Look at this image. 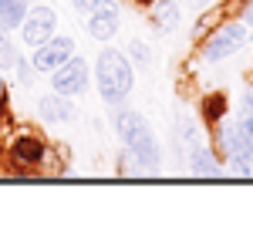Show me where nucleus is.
<instances>
[{
	"instance_id": "obj_16",
	"label": "nucleus",
	"mask_w": 253,
	"mask_h": 236,
	"mask_svg": "<svg viewBox=\"0 0 253 236\" xmlns=\"http://www.w3.org/2000/svg\"><path fill=\"white\" fill-rule=\"evenodd\" d=\"M71 3H75V10H81V14H91L101 0H71Z\"/></svg>"
},
{
	"instance_id": "obj_1",
	"label": "nucleus",
	"mask_w": 253,
	"mask_h": 236,
	"mask_svg": "<svg viewBox=\"0 0 253 236\" xmlns=\"http://www.w3.org/2000/svg\"><path fill=\"white\" fill-rule=\"evenodd\" d=\"M115 128H118V135H122V142H125V149H128V156L138 162V169L142 172H156L159 169V145H156V138H152V132H149V121L138 112H132V108H118Z\"/></svg>"
},
{
	"instance_id": "obj_19",
	"label": "nucleus",
	"mask_w": 253,
	"mask_h": 236,
	"mask_svg": "<svg viewBox=\"0 0 253 236\" xmlns=\"http://www.w3.org/2000/svg\"><path fill=\"white\" fill-rule=\"evenodd\" d=\"M3 95H7V91H3V78H0V98H3Z\"/></svg>"
},
{
	"instance_id": "obj_9",
	"label": "nucleus",
	"mask_w": 253,
	"mask_h": 236,
	"mask_svg": "<svg viewBox=\"0 0 253 236\" xmlns=\"http://www.w3.org/2000/svg\"><path fill=\"white\" fill-rule=\"evenodd\" d=\"M38 112L44 121H68V118L75 115V105L68 101V95H47V98H41L38 101Z\"/></svg>"
},
{
	"instance_id": "obj_2",
	"label": "nucleus",
	"mask_w": 253,
	"mask_h": 236,
	"mask_svg": "<svg viewBox=\"0 0 253 236\" xmlns=\"http://www.w3.org/2000/svg\"><path fill=\"white\" fill-rule=\"evenodd\" d=\"M95 78H98V91H101L105 105H122L125 95L132 91V64L118 51H101L95 64Z\"/></svg>"
},
{
	"instance_id": "obj_12",
	"label": "nucleus",
	"mask_w": 253,
	"mask_h": 236,
	"mask_svg": "<svg viewBox=\"0 0 253 236\" xmlns=\"http://www.w3.org/2000/svg\"><path fill=\"white\" fill-rule=\"evenodd\" d=\"M27 14V3L24 0H0V27H20V20Z\"/></svg>"
},
{
	"instance_id": "obj_14",
	"label": "nucleus",
	"mask_w": 253,
	"mask_h": 236,
	"mask_svg": "<svg viewBox=\"0 0 253 236\" xmlns=\"http://www.w3.org/2000/svg\"><path fill=\"white\" fill-rule=\"evenodd\" d=\"M226 112V105H223V95H213V98H206V118L216 121V118Z\"/></svg>"
},
{
	"instance_id": "obj_7",
	"label": "nucleus",
	"mask_w": 253,
	"mask_h": 236,
	"mask_svg": "<svg viewBox=\"0 0 253 236\" xmlns=\"http://www.w3.org/2000/svg\"><path fill=\"white\" fill-rule=\"evenodd\" d=\"M71 54H75V40L71 38H47L44 44L34 47V71H54Z\"/></svg>"
},
{
	"instance_id": "obj_5",
	"label": "nucleus",
	"mask_w": 253,
	"mask_h": 236,
	"mask_svg": "<svg viewBox=\"0 0 253 236\" xmlns=\"http://www.w3.org/2000/svg\"><path fill=\"white\" fill-rule=\"evenodd\" d=\"M54 24H58V14L51 7H31L24 20H20V31H24V40L31 47L44 44L47 38H54Z\"/></svg>"
},
{
	"instance_id": "obj_13",
	"label": "nucleus",
	"mask_w": 253,
	"mask_h": 236,
	"mask_svg": "<svg viewBox=\"0 0 253 236\" xmlns=\"http://www.w3.org/2000/svg\"><path fill=\"white\" fill-rule=\"evenodd\" d=\"M17 64V47L7 40V27H0V71H10Z\"/></svg>"
},
{
	"instance_id": "obj_15",
	"label": "nucleus",
	"mask_w": 253,
	"mask_h": 236,
	"mask_svg": "<svg viewBox=\"0 0 253 236\" xmlns=\"http://www.w3.org/2000/svg\"><path fill=\"white\" fill-rule=\"evenodd\" d=\"M128 51H132V58H135L138 64H149V47H145L142 40H132V44H128Z\"/></svg>"
},
{
	"instance_id": "obj_4",
	"label": "nucleus",
	"mask_w": 253,
	"mask_h": 236,
	"mask_svg": "<svg viewBox=\"0 0 253 236\" xmlns=\"http://www.w3.org/2000/svg\"><path fill=\"white\" fill-rule=\"evenodd\" d=\"M51 75H54V78H51V81H54V91H58V95H68V98H75V95L84 91V84H88V64L71 54V58L64 61V64H58Z\"/></svg>"
},
{
	"instance_id": "obj_18",
	"label": "nucleus",
	"mask_w": 253,
	"mask_h": 236,
	"mask_svg": "<svg viewBox=\"0 0 253 236\" xmlns=\"http://www.w3.org/2000/svg\"><path fill=\"white\" fill-rule=\"evenodd\" d=\"M247 24H250V27H253V3H250V7H247Z\"/></svg>"
},
{
	"instance_id": "obj_3",
	"label": "nucleus",
	"mask_w": 253,
	"mask_h": 236,
	"mask_svg": "<svg viewBox=\"0 0 253 236\" xmlns=\"http://www.w3.org/2000/svg\"><path fill=\"white\" fill-rule=\"evenodd\" d=\"M247 38H250L247 24H223L213 38L206 40L203 58H206V61H223V58H230V54H236V51L247 44Z\"/></svg>"
},
{
	"instance_id": "obj_6",
	"label": "nucleus",
	"mask_w": 253,
	"mask_h": 236,
	"mask_svg": "<svg viewBox=\"0 0 253 236\" xmlns=\"http://www.w3.org/2000/svg\"><path fill=\"white\" fill-rule=\"evenodd\" d=\"M10 158L24 165V169H38L44 165V158H47V145H44V138L34 135V132H20L14 142H10Z\"/></svg>"
},
{
	"instance_id": "obj_17",
	"label": "nucleus",
	"mask_w": 253,
	"mask_h": 236,
	"mask_svg": "<svg viewBox=\"0 0 253 236\" xmlns=\"http://www.w3.org/2000/svg\"><path fill=\"white\" fill-rule=\"evenodd\" d=\"M14 68H17V75H20V81H24V84H31V81H34V78H31V64H24V61L17 58V64H14Z\"/></svg>"
},
{
	"instance_id": "obj_10",
	"label": "nucleus",
	"mask_w": 253,
	"mask_h": 236,
	"mask_svg": "<svg viewBox=\"0 0 253 236\" xmlns=\"http://www.w3.org/2000/svg\"><path fill=\"white\" fill-rule=\"evenodd\" d=\"M189 169H193V176H206V179L223 176V165H219V158L210 149H196L193 156H189Z\"/></svg>"
},
{
	"instance_id": "obj_11",
	"label": "nucleus",
	"mask_w": 253,
	"mask_h": 236,
	"mask_svg": "<svg viewBox=\"0 0 253 236\" xmlns=\"http://www.w3.org/2000/svg\"><path fill=\"white\" fill-rule=\"evenodd\" d=\"M152 20H156L159 31H172L179 24V7L172 0H152Z\"/></svg>"
},
{
	"instance_id": "obj_8",
	"label": "nucleus",
	"mask_w": 253,
	"mask_h": 236,
	"mask_svg": "<svg viewBox=\"0 0 253 236\" xmlns=\"http://www.w3.org/2000/svg\"><path fill=\"white\" fill-rule=\"evenodd\" d=\"M115 31H118V7L108 3V0H101L95 10L88 14V34L95 40H108Z\"/></svg>"
}]
</instances>
